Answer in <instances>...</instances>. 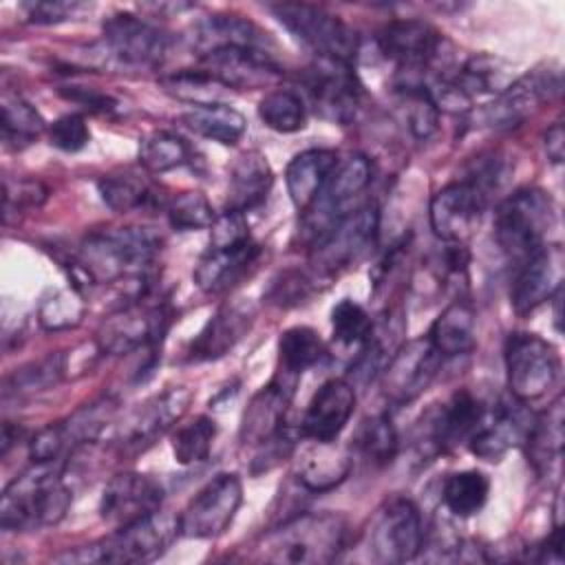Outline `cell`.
Returning a JSON list of instances; mask_svg holds the SVG:
<instances>
[{
    "mask_svg": "<svg viewBox=\"0 0 565 565\" xmlns=\"http://www.w3.org/2000/svg\"><path fill=\"white\" fill-rule=\"evenodd\" d=\"M181 536L179 516L157 510L139 521L115 527L110 536L99 541V563H150L168 552L172 541Z\"/></svg>",
    "mask_w": 565,
    "mask_h": 565,
    "instance_id": "8fae6325",
    "label": "cell"
},
{
    "mask_svg": "<svg viewBox=\"0 0 565 565\" xmlns=\"http://www.w3.org/2000/svg\"><path fill=\"white\" fill-rule=\"evenodd\" d=\"M66 373V355L64 353H49L40 360H33L20 369H15L4 380V397H22L35 395L42 391L53 388Z\"/></svg>",
    "mask_w": 565,
    "mask_h": 565,
    "instance_id": "b9f144b4",
    "label": "cell"
},
{
    "mask_svg": "<svg viewBox=\"0 0 565 565\" xmlns=\"http://www.w3.org/2000/svg\"><path fill=\"white\" fill-rule=\"evenodd\" d=\"M426 541L422 514L411 499L395 497L373 519L369 550L380 563H406L419 556Z\"/></svg>",
    "mask_w": 565,
    "mask_h": 565,
    "instance_id": "9a60e30c",
    "label": "cell"
},
{
    "mask_svg": "<svg viewBox=\"0 0 565 565\" xmlns=\"http://www.w3.org/2000/svg\"><path fill=\"white\" fill-rule=\"evenodd\" d=\"M380 210L364 203L333 223L311 245V267L318 276H335L355 265L377 241Z\"/></svg>",
    "mask_w": 565,
    "mask_h": 565,
    "instance_id": "52a82bcc",
    "label": "cell"
},
{
    "mask_svg": "<svg viewBox=\"0 0 565 565\" xmlns=\"http://www.w3.org/2000/svg\"><path fill=\"white\" fill-rule=\"evenodd\" d=\"M49 141L62 152H77L90 141V130L79 113H66L49 126Z\"/></svg>",
    "mask_w": 565,
    "mask_h": 565,
    "instance_id": "816d5d0a",
    "label": "cell"
},
{
    "mask_svg": "<svg viewBox=\"0 0 565 565\" xmlns=\"http://www.w3.org/2000/svg\"><path fill=\"white\" fill-rule=\"evenodd\" d=\"M298 380L276 373L245 406L238 439L243 446H263L285 430V417Z\"/></svg>",
    "mask_w": 565,
    "mask_h": 565,
    "instance_id": "603a6c76",
    "label": "cell"
},
{
    "mask_svg": "<svg viewBox=\"0 0 565 565\" xmlns=\"http://www.w3.org/2000/svg\"><path fill=\"white\" fill-rule=\"evenodd\" d=\"M79 2H53V0H40V2H24L20 4V11L24 18L33 24H57L75 15L79 11Z\"/></svg>",
    "mask_w": 565,
    "mask_h": 565,
    "instance_id": "11a10c76",
    "label": "cell"
},
{
    "mask_svg": "<svg viewBox=\"0 0 565 565\" xmlns=\"http://www.w3.org/2000/svg\"><path fill=\"white\" fill-rule=\"evenodd\" d=\"M380 53L399 73H430L446 57V38L424 20H391L377 33Z\"/></svg>",
    "mask_w": 565,
    "mask_h": 565,
    "instance_id": "7c38bea8",
    "label": "cell"
},
{
    "mask_svg": "<svg viewBox=\"0 0 565 565\" xmlns=\"http://www.w3.org/2000/svg\"><path fill=\"white\" fill-rule=\"evenodd\" d=\"M269 11L318 57L353 64L358 55V35L338 15L309 2H278L271 4Z\"/></svg>",
    "mask_w": 565,
    "mask_h": 565,
    "instance_id": "8992f818",
    "label": "cell"
},
{
    "mask_svg": "<svg viewBox=\"0 0 565 565\" xmlns=\"http://www.w3.org/2000/svg\"><path fill=\"white\" fill-rule=\"evenodd\" d=\"M530 419L523 417L521 402L514 399V406L510 399H501L492 415L483 417L479 428L468 439V448L475 457L483 461H501L505 452L521 444L525 439Z\"/></svg>",
    "mask_w": 565,
    "mask_h": 565,
    "instance_id": "4316f807",
    "label": "cell"
},
{
    "mask_svg": "<svg viewBox=\"0 0 565 565\" xmlns=\"http://www.w3.org/2000/svg\"><path fill=\"white\" fill-rule=\"evenodd\" d=\"M192 161L190 143L170 130H152L139 141V163L150 174H163Z\"/></svg>",
    "mask_w": 565,
    "mask_h": 565,
    "instance_id": "60d3db41",
    "label": "cell"
},
{
    "mask_svg": "<svg viewBox=\"0 0 565 565\" xmlns=\"http://www.w3.org/2000/svg\"><path fill=\"white\" fill-rule=\"evenodd\" d=\"M166 216L170 227L177 232L205 230V227H212L216 218L207 196L196 190L181 192L179 196H174L166 207Z\"/></svg>",
    "mask_w": 565,
    "mask_h": 565,
    "instance_id": "c3c4849f",
    "label": "cell"
},
{
    "mask_svg": "<svg viewBox=\"0 0 565 565\" xmlns=\"http://www.w3.org/2000/svg\"><path fill=\"white\" fill-rule=\"evenodd\" d=\"M355 408V388L342 377L327 380L311 397L300 419V437L331 444L347 428Z\"/></svg>",
    "mask_w": 565,
    "mask_h": 565,
    "instance_id": "cb8c5ba5",
    "label": "cell"
},
{
    "mask_svg": "<svg viewBox=\"0 0 565 565\" xmlns=\"http://www.w3.org/2000/svg\"><path fill=\"white\" fill-rule=\"evenodd\" d=\"M192 393L185 386H170L139 404L119 428V444L126 450H146L188 411Z\"/></svg>",
    "mask_w": 565,
    "mask_h": 565,
    "instance_id": "44dd1931",
    "label": "cell"
},
{
    "mask_svg": "<svg viewBox=\"0 0 565 565\" xmlns=\"http://www.w3.org/2000/svg\"><path fill=\"white\" fill-rule=\"evenodd\" d=\"M563 247L558 243H543L530 256H525L512 280L510 302L519 316L536 311L550 302L558 289H563Z\"/></svg>",
    "mask_w": 565,
    "mask_h": 565,
    "instance_id": "d6986e66",
    "label": "cell"
},
{
    "mask_svg": "<svg viewBox=\"0 0 565 565\" xmlns=\"http://www.w3.org/2000/svg\"><path fill=\"white\" fill-rule=\"evenodd\" d=\"M353 455L338 448L335 441H313L305 448L296 461V481L307 492H329L338 488L351 472Z\"/></svg>",
    "mask_w": 565,
    "mask_h": 565,
    "instance_id": "4dcf8cb0",
    "label": "cell"
},
{
    "mask_svg": "<svg viewBox=\"0 0 565 565\" xmlns=\"http://www.w3.org/2000/svg\"><path fill=\"white\" fill-rule=\"evenodd\" d=\"M104 42L117 62L132 68L159 66L172 46L168 31L135 13L110 15L104 22Z\"/></svg>",
    "mask_w": 565,
    "mask_h": 565,
    "instance_id": "2e32d148",
    "label": "cell"
},
{
    "mask_svg": "<svg viewBox=\"0 0 565 565\" xmlns=\"http://www.w3.org/2000/svg\"><path fill=\"white\" fill-rule=\"evenodd\" d=\"M302 86L313 110L331 124H351L362 106L364 90L349 62L316 57L302 73Z\"/></svg>",
    "mask_w": 565,
    "mask_h": 565,
    "instance_id": "ba28073f",
    "label": "cell"
},
{
    "mask_svg": "<svg viewBox=\"0 0 565 565\" xmlns=\"http://www.w3.org/2000/svg\"><path fill=\"white\" fill-rule=\"evenodd\" d=\"M192 46L196 55H205L216 49H274V40L252 20L230 13L207 15L194 26Z\"/></svg>",
    "mask_w": 565,
    "mask_h": 565,
    "instance_id": "f1b7e54d",
    "label": "cell"
},
{
    "mask_svg": "<svg viewBox=\"0 0 565 565\" xmlns=\"http://www.w3.org/2000/svg\"><path fill=\"white\" fill-rule=\"evenodd\" d=\"M254 307L247 300L225 302L216 313L203 324L199 335L188 349L190 362H210L227 355L252 329Z\"/></svg>",
    "mask_w": 565,
    "mask_h": 565,
    "instance_id": "d4e9b609",
    "label": "cell"
},
{
    "mask_svg": "<svg viewBox=\"0 0 565 565\" xmlns=\"http://www.w3.org/2000/svg\"><path fill=\"white\" fill-rule=\"evenodd\" d=\"M161 238L146 227H115L86 236L75 269L90 282H132L150 278Z\"/></svg>",
    "mask_w": 565,
    "mask_h": 565,
    "instance_id": "6da1fadb",
    "label": "cell"
},
{
    "mask_svg": "<svg viewBox=\"0 0 565 565\" xmlns=\"http://www.w3.org/2000/svg\"><path fill=\"white\" fill-rule=\"evenodd\" d=\"M274 185V172L265 154L258 150H247L236 157L230 168V185L225 210L249 212L258 207Z\"/></svg>",
    "mask_w": 565,
    "mask_h": 565,
    "instance_id": "1f68e13d",
    "label": "cell"
},
{
    "mask_svg": "<svg viewBox=\"0 0 565 565\" xmlns=\"http://www.w3.org/2000/svg\"><path fill=\"white\" fill-rule=\"evenodd\" d=\"M115 413H117V402L113 397L104 395V397L77 408L73 415H68L62 422L68 448L75 450L77 446L95 441L102 435V430L108 426V422L115 417Z\"/></svg>",
    "mask_w": 565,
    "mask_h": 565,
    "instance_id": "ee69618b",
    "label": "cell"
},
{
    "mask_svg": "<svg viewBox=\"0 0 565 565\" xmlns=\"http://www.w3.org/2000/svg\"><path fill=\"white\" fill-rule=\"evenodd\" d=\"M199 62L227 90H254L282 75V66L267 49H216L199 55Z\"/></svg>",
    "mask_w": 565,
    "mask_h": 565,
    "instance_id": "ffe728a7",
    "label": "cell"
},
{
    "mask_svg": "<svg viewBox=\"0 0 565 565\" xmlns=\"http://www.w3.org/2000/svg\"><path fill=\"white\" fill-rule=\"evenodd\" d=\"M486 417L483 404L468 391L461 388L439 406L428 426V446L435 452H448L459 444H468L472 433Z\"/></svg>",
    "mask_w": 565,
    "mask_h": 565,
    "instance_id": "83f0119b",
    "label": "cell"
},
{
    "mask_svg": "<svg viewBox=\"0 0 565 565\" xmlns=\"http://www.w3.org/2000/svg\"><path fill=\"white\" fill-rule=\"evenodd\" d=\"M163 486L143 472H119L115 475L99 499V516L115 525H128L148 514L161 510Z\"/></svg>",
    "mask_w": 565,
    "mask_h": 565,
    "instance_id": "7402d4cb",
    "label": "cell"
},
{
    "mask_svg": "<svg viewBox=\"0 0 565 565\" xmlns=\"http://www.w3.org/2000/svg\"><path fill=\"white\" fill-rule=\"evenodd\" d=\"M563 75L554 64L539 66L501 90L492 104L481 110V121L490 128H514L532 117L543 104L561 95Z\"/></svg>",
    "mask_w": 565,
    "mask_h": 565,
    "instance_id": "4fadbf2b",
    "label": "cell"
},
{
    "mask_svg": "<svg viewBox=\"0 0 565 565\" xmlns=\"http://www.w3.org/2000/svg\"><path fill=\"white\" fill-rule=\"evenodd\" d=\"M545 150H547V157L550 161L554 163H561L563 161V154H565V135H563V124L561 121H554L547 132H545Z\"/></svg>",
    "mask_w": 565,
    "mask_h": 565,
    "instance_id": "94428289",
    "label": "cell"
},
{
    "mask_svg": "<svg viewBox=\"0 0 565 565\" xmlns=\"http://www.w3.org/2000/svg\"><path fill=\"white\" fill-rule=\"evenodd\" d=\"M163 88L177 99L190 102L194 106L221 104V84L214 82L201 66L199 68H181L172 75L161 77Z\"/></svg>",
    "mask_w": 565,
    "mask_h": 565,
    "instance_id": "7dc6e473",
    "label": "cell"
},
{
    "mask_svg": "<svg viewBox=\"0 0 565 565\" xmlns=\"http://www.w3.org/2000/svg\"><path fill=\"white\" fill-rule=\"evenodd\" d=\"M97 190L102 201L119 214L146 207L152 199L154 192L150 190V185L132 172H119V174H106L97 181Z\"/></svg>",
    "mask_w": 565,
    "mask_h": 565,
    "instance_id": "f6af8a7d",
    "label": "cell"
},
{
    "mask_svg": "<svg viewBox=\"0 0 565 565\" xmlns=\"http://www.w3.org/2000/svg\"><path fill=\"white\" fill-rule=\"evenodd\" d=\"M563 397L554 399L547 411L534 417L525 433V455L527 463L536 472V477H552L563 457Z\"/></svg>",
    "mask_w": 565,
    "mask_h": 565,
    "instance_id": "f546056e",
    "label": "cell"
},
{
    "mask_svg": "<svg viewBox=\"0 0 565 565\" xmlns=\"http://www.w3.org/2000/svg\"><path fill=\"white\" fill-rule=\"evenodd\" d=\"M338 152L329 148H309L298 152L287 170H285V185L291 203L305 212L313 199L324 188L327 179L338 166Z\"/></svg>",
    "mask_w": 565,
    "mask_h": 565,
    "instance_id": "d6a6232c",
    "label": "cell"
},
{
    "mask_svg": "<svg viewBox=\"0 0 565 565\" xmlns=\"http://www.w3.org/2000/svg\"><path fill=\"white\" fill-rule=\"evenodd\" d=\"M397 430L388 415L366 417L353 435V455L373 468L388 466L397 455Z\"/></svg>",
    "mask_w": 565,
    "mask_h": 565,
    "instance_id": "8d00e7d4",
    "label": "cell"
},
{
    "mask_svg": "<svg viewBox=\"0 0 565 565\" xmlns=\"http://www.w3.org/2000/svg\"><path fill=\"white\" fill-rule=\"evenodd\" d=\"M263 247L249 238L234 247H207L194 267V282L203 294L218 296L238 285L258 263Z\"/></svg>",
    "mask_w": 565,
    "mask_h": 565,
    "instance_id": "484cf974",
    "label": "cell"
},
{
    "mask_svg": "<svg viewBox=\"0 0 565 565\" xmlns=\"http://www.w3.org/2000/svg\"><path fill=\"white\" fill-rule=\"evenodd\" d=\"M73 503L60 461H33L0 499V525L7 532L40 530L60 523Z\"/></svg>",
    "mask_w": 565,
    "mask_h": 565,
    "instance_id": "7a4b0ae2",
    "label": "cell"
},
{
    "mask_svg": "<svg viewBox=\"0 0 565 565\" xmlns=\"http://www.w3.org/2000/svg\"><path fill=\"white\" fill-rule=\"evenodd\" d=\"M258 117L276 132H298L307 126V104L294 88H274L258 102Z\"/></svg>",
    "mask_w": 565,
    "mask_h": 565,
    "instance_id": "7bdbcfd3",
    "label": "cell"
},
{
    "mask_svg": "<svg viewBox=\"0 0 565 565\" xmlns=\"http://www.w3.org/2000/svg\"><path fill=\"white\" fill-rule=\"evenodd\" d=\"M68 441L62 428V422L40 428L29 441V455L33 461H60L68 452Z\"/></svg>",
    "mask_w": 565,
    "mask_h": 565,
    "instance_id": "db71d44e",
    "label": "cell"
},
{
    "mask_svg": "<svg viewBox=\"0 0 565 565\" xmlns=\"http://www.w3.org/2000/svg\"><path fill=\"white\" fill-rule=\"evenodd\" d=\"M441 362L444 358L430 347L428 338L397 347L382 369V395L395 406L411 404L433 384Z\"/></svg>",
    "mask_w": 565,
    "mask_h": 565,
    "instance_id": "ac0fdd59",
    "label": "cell"
},
{
    "mask_svg": "<svg viewBox=\"0 0 565 565\" xmlns=\"http://www.w3.org/2000/svg\"><path fill=\"white\" fill-rule=\"evenodd\" d=\"M510 395L521 402L541 399L558 380L561 358L552 342L530 331H514L503 347Z\"/></svg>",
    "mask_w": 565,
    "mask_h": 565,
    "instance_id": "5b68a950",
    "label": "cell"
},
{
    "mask_svg": "<svg viewBox=\"0 0 565 565\" xmlns=\"http://www.w3.org/2000/svg\"><path fill=\"white\" fill-rule=\"evenodd\" d=\"M490 494V481L481 470H459L446 477L441 486V501L455 516L477 514Z\"/></svg>",
    "mask_w": 565,
    "mask_h": 565,
    "instance_id": "ab89813d",
    "label": "cell"
},
{
    "mask_svg": "<svg viewBox=\"0 0 565 565\" xmlns=\"http://www.w3.org/2000/svg\"><path fill=\"white\" fill-rule=\"evenodd\" d=\"M0 128H2V141L9 148L22 150L38 141V137L46 130V124L42 115L20 95H2L0 102Z\"/></svg>",
    "mask_w": 565,
    "mask_h": 565,
    "instance_id": "74e56055",
    "label": "cell"
},
{
    "mask_svg": "<svg viewBox=\"0 0 565 565\" xmlns=\"http://www.w3.org/2000/svg\"><path fill=\"white\" fill-rule=\"evenodd\" d=\"M430 347L441 358H459L475 349V311L468 300H452L430 324Z\"/></svg>",
    "mask_w": 565,
    "mask_h": 565,
    "instance_id": "836d02e7",
    "label": "cell"
},
{
    "mask_svg": "<svg viewBox=\"0 0 565 565\" xmlns=\"http://www.w3.org/2000/svg\"><path fill=\"white\" fill-rule=\"evenodd\" d=\"M347 543V521L333 512H302L269 530L258 543V558L267 563L313 565L331 563Z\"/></svg>",
    "mask_w": 565,
    "mask_h": 565,
    "instance_id": "3957f363",
    "label": "cell"
},
{
    "mask_svg": "<svg viewBox=\"0 0 565 565\" xmlns=\"http://www.w3.org/2000/svg\"><path fill=\"white\" fill-rule=\"evenodd\" d=\"M216 422L210 415H199L192 422L179 426L172 435V455L177 463L192 466L205 461L216 439Z\"/></svg>",
    "mask_w": 565,
    "mask_h": 565,
    "instance_id": "bcb514c9",
    "label": "cell"
},
{
    "mask_svg": "<svg viewBox=\"0 0 565 565\" xmlns=\"http://www.w3.org/2000/svg\"><path fill=\"white\" fill-rule=\"evenodd\" d=\"M243 501V483L234 472L212 477L179 514V530L185 539H214L234 521Z\"/></svg>",
    "mask_w": 565,
    "mask_h": 565,
    "instance_id": "5bb4252c",
    "label": "cell"
},
{
    "mask_svg": "<svg viewBox=\"0 0 565 565\" xmlns=\"http://www.w3.org/2000/svg\"><path fill=\"white\" fill-rule=\"evenodd\" d=\"M488 194L468 177L435 192L428 207L430 230L444 243H466L488 205Z\"/></svg>",
    "mask_w": 565,
    "mask_h": 565,
    "instance_id": "e0dca14e",
    "label": "cell"
},
{
    "mask_svg": "<svg viewBox=\"0 0 565 565\" xmlns=\"http://www.w3.org/2000/svg\"><path fill=\"white\" fill-rule=\"evenodd\" d=\"M181 124L190 128L194 135L216 141L221 146L238 143L247 128L243 113H238L234 106L225 102L192 106V110L181 115Z\"/></svg>",
    "mask_w": 565,
    "mask_h": 565,
    "instance_id": "e575fe53",
    "label": "cell"
},
{
    "mask_svg": "<svg viewBox=\"0 0 565 565\" xmlns=\"http://www.w3.org/2000/svg\"><path fill=\"white\" fill-rule=\"evenodd\" d=\"M373 177V166L364 154H351L338 161L320 194L305 210L302 234L313 245L333 223L351 212V203L366 190Z\"/></svg>",
    "mask_w": 565,
    "mask_h": 565,
    "instance_id": "9c48e42d",
    "label": "cell"
},
{
    "mask_svg": "<svg viewBox=\"0 0 565 565\" xmlns=\"http://www.w3.org/2000/svg\"><path fill=\"white\" fill-rule=\"evenodd\" d=\"M324 355L327 347L311 327H291L280 333L276 373L300 380L302 371L316 366Z\"/></svg>",
    "mask_w": 565,
    "mask_h": 565,
    "instance_id": "d590c367",
    "label": "cell"
},
{
    "mask_svg": "<svg viewBox=\"0 0 565 565\" xmlns=\"http://www.w3.org/2000/svg\"><path fill=\"white\" fill-rule=\"evenodd\" d=\"M84 305L75 291H53L42 300L38 320L49 331H60L75 327L82 320Z\"/></svg>",
    "mask_w": 565,
    "mask_h": 565,
    "instance_id": "f907efd6",
    "label": "cell"
},
{
    "mask_svg": "<svg viewBox=\"0 0 565 565\" xmlns=\"http://www.w3.org/2000/svg\"><path fill=\"white\" fill-rule=\"evenodd\" d=\"M249 238L252 234L243 212L225 210L223 214H216L210 227V247H234Z\"/></svg>",
    "mask_w": 565,
    "mask_h": 565,
    "instance_id": "f5cc1de1",
    "label": "cell"
},
{
    "mask_svg": "<svg viewBox=\"0 0 565 565\" xmlns=\"http://www.w3.org/2000/svg\"><path fill=\"white\" fill-rule=\"evenodd\" d=\"M143 300L124 305L99 324L95 342L102 353L126 355L159 347L170 324V311L161 302L146 305Z\"/></svg>",
    "mask_w": 565,
    "mask_h": 565,
    "instance_id": "30bf717a",
    "label": "cell"
},
{
    "mask_svg": "<svg viewBox=\"0 0 565 565\" xmlns=\"http://www.w3.org/2000/svg\"><path fill=\"white\" fill-rule=\"evenodd\" d=\"M331 329H333V340L338 344H344V347L362 344L373 331V318L355 300L342 298L331 309Z\"/></svg>",
    "mask_w": 565,
    "mask_h": 565,
    "instance_id": "681fc988",
    "label": "cell"
},
{
    "mask_svg": "<svg viewBox=\"0 0 565 565\" xmlns=\"http://www.w3.org/2000/svg\"><path fill=\"white\" fill-rule=\"evenodd\" d=\"M539 554L534 556V561L539 563H563V523H554L552 534L536 547Z\"/></svg>",
    "mask_w": 565,
    "mask_h": 565,
    "instance_id": "91938a15",
    "label": "cell"
},
{
    "mask_svg": "<svg viewBox=\"0 0 565 565\" xmlns=\"http://www.w3.org/2000/svg\"><path fill=\"white\" fill-rule=\"evenodd\" d=\"M311 291V280L300 274V271H285L280 274L278 280H274L271 285V298L278 302V305H298L302 302Z\"/></svg>",
    "mask_w": 565,
    "mask_h": 565,
    "instance_id": "6f0895ef",
    "label": "cell"
},
{
    "mask_svg": "<svg viewBox=\"0 0 565 565\" xmlns=\"http://www.w3.org/2000/svg\"><path fill=\"white\" fill-rule=\"evenodd\" d=\"M556 221L552 196L534 185L521 188L503 199L494 212V241L501 252L523 260L545 243Z\"/></svg>",
    "mask_w": 565,
    "mask_h": 565,
    "instance_id": "277c9868",
    "label": "cell"
},
{
    "mask_svg": "<svg viewBox=\"0 0 565 565\" xmlns=\"http://www.w3.org/2000/svg\"><path fill=\"white\" fill-rule=\"evenodd\" d=\"M455 82L459 84V88L472 99L475 95H499L501 90H505L512 84L510 77V66L497 57V55H488V53H479L472 55L459 71L457 75H452Z\"/></svg>",
    "mask_w": 565,
    "mask_h": 565,
    "instance_id": "f35d334b",
    "label": "cell"
},
{
    "mask_svg": "<svg viewBox=\"0 0 565 565\" xmlns=\"http://www.w3.org/2000/svg\"><path fill=\"white\" fill-rule=\"evenodd\" d=\"M44 199H46V190L38 181H15V183L7 181L4 183V218H9L13 210L40 205Z\"/></svg>",
    "mask_w": 565,
    "mask_h": 565,
    "instance_id": "9f6ffc18",
    "label": "cell"
},
{
    "mask_svg": "<svg viewBox=\"0 0 565 565\" xmlns=\"http://www.w3.org/2000/svg\"><path fill=\"white\" fill-rule=\"evenodd\" d=\"M60 93L71 99L82 104L84 108L93 110V113H113L117 108V102L110 95H104L95 88H84V86H64L60 88Z\"/></svg>",
    "mask_w": 565,
    "mask_h": 565,
    "instance_id": "680465c9",
    "label": "cell"
}]
</instances>
